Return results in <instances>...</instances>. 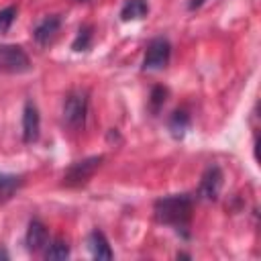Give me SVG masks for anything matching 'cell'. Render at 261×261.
<instances>
[{
    "label": "cell",
    "instance_id": "obj_1",
    "mask_svg": "<svg viewBox=\"0 0 261 261\" xmlns=\"http://www.w3.org/2000/svg\"><path fill=\"white\" fill-rule=\"evenodd\" d=\"M192 210H194V200H192L190 194L163 196L153 206L155 220L161 222V224L171 226L181 237L190 234L188 228H190V222H192Z\"/></svg>",
    "mask_w": 261,
    "mask_h": 261
},
{
    "label": "cell",
    "instance_id": "obj_2",
    "mask_svg": "<svg viewBox=\"0 0 261 261\" xmlns=\"http://www.w3.org/2000/svg\"><path fill=\"white\" fill-rule=\"evenodd\" d=\"M86 112H88V94L84 90L69 92L67 98L63 100V108H61L63 124L71 130H77L80 126H84Z\"/></svg>",
    "mask_w": 261,
    "mask_h": 261
},
{
    "label": "cell",
    "instance_id": "obj_3",
    "mask_svg": "<svg viewBox=\"0 0 261 261\" xmlns=\"http://www.w3.org/2000/svg\"><path fill=\"white\" fill-rule=\"evenodd\" d=\"M31 69V59L20 45H2L0 47V73H24Z\"/></svg>",
    "mask_w": 261,
    "mask_h": 261
},
{
    "label": "cell",
    "instance_id": "obj_4",
    "mask_svg": "<svg viewBox=\"0 0 261 261\" xmlns=\"http://www.w3.org/2000/svg\"><path fill=\"white\" fill-rule=\"evenodd\" d=\"M169 57H171V45H169V41L165 37H155L147 45V51H145V57H143V69L145 71L165 69L167 63H169Z\"/></svg>",
    "mask_w": 261,
    "mask_h": 261
},
{
    "label": "cell",
    "instance_id": "obj_5",
    "mask_svg": "<svg viewBox=\"0 0 261 261\" xmlns=\"http://www.w3.org/2000/svg\"><path fill=\"white\" fill-rule=\"evenodd\" d=\"M102 159H104L102 155H94V157H86V159H82V161H75V163L69 165V169L65 171L63 184H65V186H82V184H86V181L94 175V171L100 167Z\"/></svg>",
    "mask_w": 261,
    "mask_h": 261
},
{
    "label": "cell",
    "instance_id": "obj_6",
    "mask_svg": "<svg viewBox=\"0 0 261 261\" xmlns=\"http://www.w3.org/2000/svg\"><path fill=\"white\" fill-rule=\"evenodd\" d=\"M220 188H222V171L218 165H210L204 173H202V179H200V188H198V196L202 200H216L218 194H220Z\"/></svg>",
    "mask_w": 261,
    "mask_h": 261
},
{
    "label": "cell",
    "instance_id": "obj_7",
    "mask_svg": "<svg viewBox=\"0 0 261 261\" xmlns=\"http://www.w3.org/2000/svg\"><path fill=\"white\" fill-rule=\"evenodd\" d=\"M41 135V116L39 110L33 102L24 104L22 110V141L24 143H35Z\"/></svg>",
    "mask_w": 261,
    "mask_h": 261
},
{
    "label": "cell",
    "instance_id": "obj_8",
    "mask_svg": "<svg viewBox=\"0 0 261 261\" xmlns=\"http://www.w3.org/2000/svg\"><path fill=\"white\" fill-rule=\"evenodd\" d=\"M24 241H27V249H29L31 253H41V251H45L47 245H49V230H47V226H45L41 220H37V218L31 220V222H29V228H27Z\"/></svg>",
    "mask_w": 261,
    "mask_h": 261
},
{
    "label": "cell",
    "instance_id": "obj_9",
    "mask_svg": "<svg viewBox=\"0 0 261 261\" xmlns=\"http://www.w3.org/2000/svg\"><path fill=\"white\" fill-rule=\"evenodd\" d=\"M59 27H61V18H59L57 14L45 16V18L35 27L33 37H35V41H37L41 47H45V45H49V43L55 39V35L59 33Z\"/></svg>",
    "mask_w": 261,
    "mask_h": 261
},
{
    "label": "cell",
    "instance_id": "obj_10",
    "mask_svg": "<svg viewBox=\"0 0 261 261\" xmlns=\"http://www.w3.org/2000/svg\"><path fill=\"white\" fill-rule=\"evenodd\" d=\"M88 247H90V253L94 259H112V249H110V243L108 239L104 237L102 230L94 228L88 237Z\"/></svg>",
    "mask_w": 261,
    "mask_h": 261
},
{
    "label": "cell",
    "instance_id": "obj_11",
    "mask_svg": "<svg viewBox=\"0 0 261 261\" xmlns=\"http://www.w3.org/2000/svg\"><path fill=\"white\" fill-rule=\"evenodd\" d=\"M149 14V2L147 0H126L120 8V20H141Z\"/></svg>",
    "mask_w": 261,
    "mask_h": 261
},
{
    "label": "cell",
    "instance_id": "obj_12",
    "mask_svg": "<svg viewBox=\"0 0 261 261\" xmlns=\"http://www.w3.org/2000/svg\"><path fill=\"white\" fill-rule=\"evenodd\" d=\"M188 126H190V116L184 110H175L171 114V118H169V130H171V135L175 139H181L184 133L188 130Z\"/></svg>",
    "mask_w": 261,
    "mask_h": 261
},
{
    "label": "cell",
    "instance_id": "obj_13",
    "mask_svg": "<svg viewBox=\"0 0 261 261\" xmlns=\"http://www.w3.org/2000/svg\"><path fill=\"white\" fill-rule=\"evenodd\" d=\"M69 257V247L65 241L61 239H55V241H49L47 249H45V259H51V261H61V259H67Z\"/></svg>",
    "mask_w": 261,
    "mask_h": 261
},
{
    "label": "cell",
    "instance_id": "obj_14",
    "mask_svg": "<svg viewBox=\"0 0 261 261\" xmlns=\"http://www.w3.org/2000/svg\"><path fill=\"white\" fill-rule=\"evenodd\" d=\"M20 184H22L20 175H10V173L0 171V198H8Z\"/></svg>",
    "mask_w": 261,
    "mask_h": 261
},
{
    "label": "cell",
    "instance_id": "obj_15",
    "mask_svg": "<svg viewBox=\"0 0 261 261\" xmlns=\"http://www.w3.org/2000/svg\"><path fill=\"white\" fill-rule=\"evenodd\" d=\"M90 43H92V27L86 24L77 31V35L73 39V51H86L90 47Z\"/></svg>",
    "mask_w": 261,
    "mask_h": 261
},
{
    "label": "cell",
    "instance_id": "obj_16",
    "mask_svg": "<svg viewBox=\"0 0 261 261\" xmlns=\"http://www.w3.org/2000/svg\"><path fill=\"white\" fill-rule=\"evenodd\" d=\"M165 98H167V88L155 86V88L151 90V98H149V108H151V112H159V108L165 104Z\"/></svg>",
    "mask_w": 261,
    "mask_h": 261
},
{
    "label": "cell",
    "instance_id": "obj_17",
    "mask_svg": "<svg viewBox=\"0 0 261 261\" xmlns=\"http://www.w3.org/2000/svg\"><path fill=\"white\" fill-rule=\"evenodd\" d=\"M16 18V6H6L0 10V33H6L10 29V24Z\"/></svg>",
    "mask_w": 261,
    "mask_h": 261
},
{
    "label": "cell",
    "instance_id": "obj_18",
    "mask_svg": "<svg viewBox=\"0 0 261 261\" xmlns=\"http://www.w3.org/2000/svg\"><path fill=\"white\" fill-rule=\"evenodd\" d=\"M204 2H206V0H190L188 8H190V10H196V8H200V6L204 4Z\"/></svg>",
    "mask_w": 261,
    "mask_h": 261
},
{
    "label": "cell",
    "instance_id": "obj_19",
    "mask_svg": "<svg viewBox=\"0 0 261 261\" xmlns=\"http://www.w3.org/2000/svg\"><path fill=\"white\" fill-rule=\"evenodd\" d=\"M0 259H8V253L4 249H0Z\"/></svg>",
    "mask_w": 261,
    "mask_h": 261
},
{
    "label": "cell",
    "instance_id": "obj_20",
    "mask_svg": "<svg viewBox=\"0 0 261 261\" xmlns=\"http://www.w3.org/2000/svg\"><path fill=\"white\" fill-rule=\"evenodd\" d=\"M77 2H88V0H77Z\"/></svg>",
    "mask_w": 261,
    "mask_h": 261
}]
</instances>
